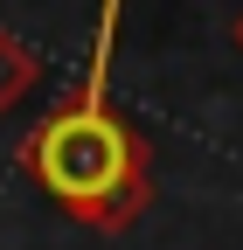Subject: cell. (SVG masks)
Segmentation results:
<instances>
[{"instance_id": "cell-2", "label": "cell", "mask_w": 243, "mask_h": 250, "mask_svg": "<svg viewBox=\"0 0 243 250\" xmlns=\"http://www.w3.org/2000/svg\"><path fill=\"white\" fill-rule=\"evenodd\" d=\"M35 77H42L35 42H28V35H14V28H0V111H14L28 90H35Z\"/></svg>"}, {"instance_id": "cell-3", "label": "cell", "mask_w": 243, "mask_h": 250, "mask_svg": "<svg viewBox=\"0 0 243 250\" xmlns=\"http://www.w3.org/2000/svg\"><path fill=\"white\" fill-rule=\"evenodd\" d=\"M118 14H125V0H98V35H90V62H83V83H77V98H111V49H118Z\"/></svg>"}, {"instance_id": "cell-4", "label": "cell", "mask_w": 243, "mask_h": 250, "mask_svg": "<svg viewBox=\"0 0 243 250\" xmlns=\"http://www.w3.org/2000/svg\"><path fill=\"white\" fill-rule=\"evenodd\" d=\"M236 49H243V14H236Z\"/></svg>"}, {"instance_id": "cell-1", "label": "cell", "mask_w": 243, "mask_h": 250, "mask_svg": "<svg viewBox=\"0 0 243 250\" xmlns=\"http://www.w3.org/2000/svg\"><path fill=\"white\" fill-rule=\"evenodd\" d=\"M21 174L98 236H125L153 208V146L111 98H70L21 139Z\"/></svg>"}]
</instances>
